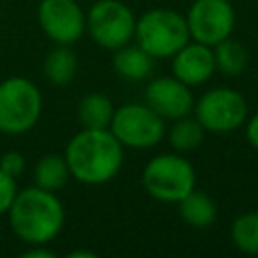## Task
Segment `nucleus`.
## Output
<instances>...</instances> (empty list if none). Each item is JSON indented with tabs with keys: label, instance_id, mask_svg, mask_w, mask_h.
<instances>
[{
	"label": "nucleus",
	"instance_id": "nucleus-1",
	"mask_svg": "<svg viewBox=\"0 0 258 258\" xmlns=\"http://www.w3.org/2000/svg\"><path fill=\"white\" fill-rule=\"evenodd\" d=\"M123 149L109 129H81L64 149L71 177L87 185L111 181L123 165Z\"/></svg>",
	"mask_w": 258,
	"mask_h": 258
},
{
	"label": "nucleus",
	"instance_id": "nucleus-2",
	"mask_svg": "<svg viewBox=\"0 0 258 258\" xmlns=\"http://www.w3.org/2000/svg\"><path fill=\"white\" fill-rule=\"evenodd\" d=\"M8 222L18 240L30 244H48L64 226V208L54 191L38 185L16 191Z\"/></svg>",
	"mask_w": 258,
	"mask_h": 258
},
{
	"label": "nucleus",
	"instance_id": "nucleus-3",
	"mask_svg": "<svg viewBox=\"0 0 258 258\" xmlns=\"http://www.w3.org/2000/svg\"><path fill=\"white\" fill-rule=\"evenodd\" d=\"M133 38L153 58H169L189 42V30L183 14L169 8H151L137 18Z\"/></svg>",
	"mask_w": 258,
	"mask_h": 258
},
{
	"label": "nucleus",
	"instance_id": "nucleus-4",
	"mask_svg": "<svg viewBox=\"0 0 258 258\" xmlns=\"http://www.w3.org/2000/svg\"><path fill=\"white\" fill-rule=\"evenodd\" d=\"M141 181L153 200L163 204H177L196 187V169L177 151L159 153L145 163Z\"/></svg>",
	"mask_w": 258,
	"mask_h": 258
},
{
	"label": "nucleus",
	"instance_id": "nucleus-5",
	"mask_svg": "<svg viewBox=\"0 0 258 258\" xmlns=\"http://www.w3.org/2000/svg\"><path fill=\"white\" fill-rule=\"evenodd\" d=\"M42 113L40 89L26 77H8L0 83V133L22 135Z\"/></svg>",
	"mask_w": 258,
	"mask_h": 258
},
{
	"label": "nucleus",
	"instance_id": "nucleus-6",
	"mask_svg": "<svg viewBox=\"0 0 258 258\" xmlns=\"http://www.w3.org/2000/svg\"><path fill=\"white\" fill-rule=\"evenodd\" d=\"M109 131L123 147L149 149L165 137V119L145 103H127L115 109Z\"/></svg>",
	"mask_w": 258,
	"mask_h": 258
},
{
	"label": "nucleus",
	"instance_id": "nucleus-7",
	"mask_svg": "<svg viewBox=\"0 0 258 258\" xmlns=\"http://www.w3.org/2000/svg\"><path fill=\"white\" fill-rule=\"evenodd\" d=\"M194 117L210 133H232L248 119L244 95L230 87H214L194 103Z\"/></svg>",
	"mask_w": 258,
	"mask_h": 258
},
{
	"label": "nucleus",
	"instance_id": "nucleus-8",
	"mask_svg": "<svg viewBox=\"0 0 258 258\" xmlns=\"http://www.w3.org/2000/svg\"><path fill=\"white\" fill-rule=\"evenodd\" d=\"M135 14L121 0H97L87 12L91 38L107 50H117L131 42L135 34Z\"/></svg>",
	"mask_w": 258,
	"mask_h": 258
},
{
	"label": "nucleus",
	"instance_id": "nucleus-9",
	"mask_svg": "<svg viewBox=\"0 0 258 258\" xmlns=\"http://www.w3.org/2000/svg\"><path fill=\"white\" fill-rule=\"evenodd\" d=\"M189 38L216 46L228 38L236 26V12L230 0H196L185 14Z\"/></svg>",
	"mask_w": 258,
	"mask_h": 258
},
{
	"label": "nucleus",
	"instance_id": "nucleus-10",
	"mask_svg": "<svg viewBox=\"0 0 258 258\" xmlns=\"http://www.w3.org/2000/svg\"><path fill=\"white\" fill-rule=\"evenodd\" d=\"M36 18L54 44H73L87 32V14L77 0H40Z\"/></svg>",
	"mask_w": 258,
	"mask_h": 258
},
{
	"label": "nucleus",
	"instance_id": "nucleus-11",
	"mask_svg": "<svg viewBox=\"0 0 258 258\" xmlns=\"http://www.w3.org/2000/svg\"><path fill=\"white\" fill-rule=\"evenodd\" d=\"M194 95L185 83L171 77H157L145 87V105H149L161 119L173 121L194 111Z\"/></svg>",
	"mask_w": 258,
	"mask_h": 258
},
{
	"label": "nucleus",
	"instance_id": "nucleus-12",
	"mask_svg": "<svg viewBox=\"0 0 258 258\" xmlns=\"http://www.w3.org/2000/svg\"><path fill=\"white\" fill-rule=\"evenodd\" d=\"M171 73L187 87L204 85L216 73L214 48L202 42H185L171 56Z\"/></svg>",
	"mask_w": 258,
	"mask_h": 258
},
{
	"label": "nucleus",
	"instance_id": "nucleus-13",
	"mask_svg": "<svg viewBox=\"0 0 258 258\" xmlns=\"http://www.w3.org/2000/svg\"><path fill=\"white\" fill-rule=\"evenodd\" d=\"M153 67H155V58L147 50H143L139 44H125L113 50V71L117 77L129 83L149 79V75L153 73Z\"/></svg>",
	"mask_w": 258,
	"mask_h": 258
},
{
	"label": "nucleus",
	"instance_id": "nucleus-14",
	"mask_svg": "<svg viewBox=\"0 0 258 258\" xmlns=\"http://www.w3.org/2000/svg\"><path fill=\"white\" fill-rule=\"evenodd\" d=\"M177 214L187 226L204 230V228H210L216 222L218 206H216V202L212 200L210 194L194 187L185 198H181L177 202Z\"/></svg>",
	"mask_w": 258,
	"mask_h": 258
},
{
	"label": "nucleus",
	"instance_id": "nucleus-15",
	"mask_svg": "<svg viewBox=\"0 0 258 258\" xmlns=\"http://www.w3.org/2000/svg\"><path fill=\"white\" fill-rule=\"evenodd\" d=\"M77 69H79V58L71 48V44H56L46 52L42 62L44 79L54 87L69 85L75 79Z\"/></svg>",
	"mask_w": 258,
	"mask_h": 258
},
{
	"label": "nucleus",
	"instance_id": "nucleus-16",
	"mask_svg": "<svg viewBox=\"0 0 258 258\" xmlns=\"http://www.w3.org/2000/svg\"><path fill=\"white\" fill-rule=\"evenodd\" d=\"M115 107L105 93H87L77 105V117L83 129H109Z\"/></svg>",
	"mask_w": 258,
	"mask_h": 258
},
{
	"label": "nucleus",
	"instance_id": "nucleus-17",
	"mask_svg": "<svg viewBox=\"0 0 258 258\" xmlns=\"http://www.w3.org/2000/svg\"><path fill=\"white\" fill-rule=\"evenodd\" d=\"M69 177H71V171H69L67 159H64V155H58V153L42 155L34 163V169H32L34 185L54 191V194L69 181Z\"/></svg>",
	"mask_w": 258,
	"mask_h": 258
},
{
	"label": "nucleus",
	"instance_id": "nucleus-18",
	"mask_svg": "<svg viewBox=\"0 0 258 258\" xmlns=\"http://www.w3.org/2000/svg\"><path fill=\"white\" fill-rule=\"evenodd\" d=\"M212 48H214L216 71H220L222 75H226V77H238V75H242L248 69L250 54H248V48L240 40L228 36V38L220 40Z\"/></svg>",
	"mask_w": 258,
	"mask_h": 258
},
{
	"label": "nucleus",
	"instance_id": "nucleus-19",
	"mask_svg": "<svg viewBox=\"0 0 258 258\" xmlns=\"http://www.w3.org/2000/svg\"><path fill=\"white\" fill-rule=\"evenodd\" d=\"M204 135H206V129L202 127V123L196 117L185 115V117L173 119V125L169 127V133H167V139H169V145L177 153H187V151H194L202 145Z\"/></svg>",
	"mask_w": 258,
	"mask_h": 258
},
{
	"label": "nucleus",
	"instance_id": "nucleus-20",
	"mask_svg": "<svg viewBox=\"0 0 258 258\" xmlns=\"http://www.w3.org/2000/svg\"><path fill=\"white\" fill-rule=\"evenodd\" d=\"M234 246L244 254H258V212L240 214L230 228Z\"/></svg>",
	"mask_w": 258,
	"mask_h": 258
},
{
	"label": "nucleus",
	"instance_id": "nucleus-21",
	"mask_svg": "<svg viewBox=\"0 0 258 258\" xmlns=\"http://www.w3.org/2000/svg\"><path fill=\"white\" fill-rule=\"evenodd\" d=\"M16 191H18L16 177H12L0 169V216H4L10 210V206L16 198Z\"/></svg>",
	"mask_w": 258,
	"mask_h": 258
},
{
	"label": "nucleus",
	"instance_id": "nucleus-22",
	"mask_svg": "<svg viewBox=\"0 0 258 258\" xmlns=\"http://www.w3.org/2000/svg\"><path fill=\"white\" fill-rule=\"evenodd\" d=\"M0 169L12 177H18L26 169V157L20 151H6L0 155Z\"/></svg>",
	"mask_w": 258,
	"mask_h": 258
},
{
	"label": "nucleus",
	"instance_id": "nucleus-23",
	"mask_svg": "<svg viewBox=\"0 0 258 258\" xmlns=\"http://www.w3.org/2000/svg\"><path fill=\"white\" fill-rule=\"evenodd\" d=\"M244 127H246V139H248V143L258 151V111L252 113V115H248Z\"/></svg>",
	"mask_w": 258,
	"mask_h": 258
},
{
	"label": "nucleus",
	"instance_id": "nucleus-24",
	"mask_svg": "<svg viewBox=\"0 0 258 258\" xmlns=\"http://www.w3.org/2000/svg\"><path fill=\"white\" fill-rule=\"evenodd\" d=\"M22 258H54V252L44 248V244H30V248L22 252Z\"/></svg>",
	"mask_w": 258,
	"mask_h": 258
},
{
	"label": "nucleus",
	"instance_id": "nucleus-25",
	"mask_svg": "<svg viewBox=\"0 0 258 258\" xmlns=\"http://www.w3.org/2000/svg\"><path fill=\"white\" fill-rule=\"evenodd\" d=\"M67 256H69V258H79V256H85V258H95V252H91V250H73V252H69Z\"/></svg>",
	"mask_w": 258,
	"mask_h": 258
}]
</instances>
